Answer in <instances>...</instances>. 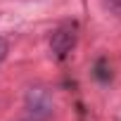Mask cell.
Returning <instances> with one entry per match:
<instances>
[{
  "mask_svg": "<svg viewBox=\"0 0 121 121\" xmlns=\"http://www.w3.org/2000/svg\"><path fill=\"white\" fill-rule=\"evenodd\" d=\"M76 40H78V33H76V24H62L59 29L52 31V38H50V50L57 59H64L74 48H76Z\"/></svg>",
  "mask_w": 121,
  "mask_h": 121,
  "instance_id": "cell-1",
  "label": "cell"
},
{
  "mask_svg": "<svg viewBox=\"0 0 121 121\" xmlns=\"http://www.w3.org/2000/svg\"><path fill=\"white\" fill-rule=\"evenodd\" d=\"M26 107L29 114L36 119H48L52 114V97L45 88H31L26 95Z\"/></svg>",
  "mask_w": 121,
  "mask_h": 121,
  "instance_id": "cell-2",
  "label": "cell"
},
{
  "mask_svg": "<svg viewBox=\"0 0 121 121\" xmlns=\"http://www.w3.org/2000/svg\"><path fill=\"white\" fill-rule=\"evenodd\" d=\"M95 78L100 83H109L112 81V69L107 64V59H97V62H95Z\"/></svg>",
  "mask_w": 121,
  "mask_h": 121,
  "instance_id": "cell-3",
  "label": "cell"
},
{
  "mask_svg": "<svg viewBox=\"0 0 121 121\" xmlns=\"http://www.w3.org/2000/svg\"><path fill=\"white\" fill-rule=\"evenodd\" d=\"M104 5H107V10H109L112 14H116V17L121 19V0H104Z\"/></svg>",
  "mask_w": 121,
  "mask_h": 121,
  "instance_id": "cell-4",
  "label": "cell"
},
{
  "mask_svg": "<svg viewBox=\"0 0 121 121\" xmlns=\"http://www.w3.org/2000/svg\"><path fill=\"white\" fill-rule=\"evenodd\" d=\"M5 57H7V40L0 36V62H3Z\"/></svg>",
  "mask_w": 121,
  "mask_h": 121,
  "instance_id": "cell-5",
  "label": "cell"
}]
</instances>
